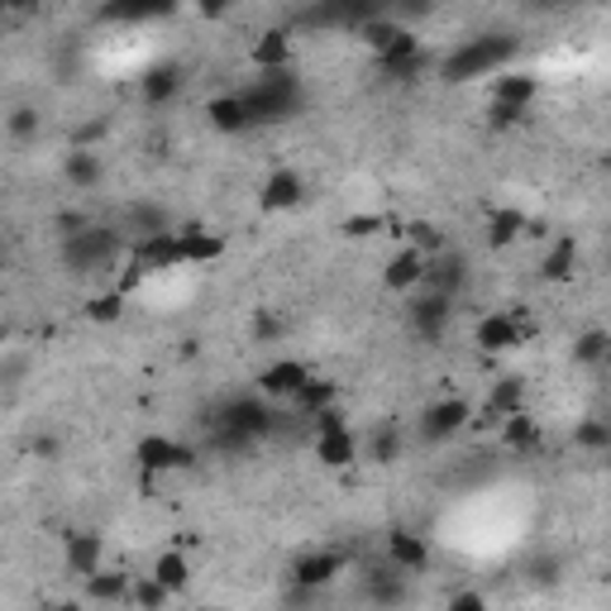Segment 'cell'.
I'll return each instance as SVG.
<instances>
[{
    "instance_id": "1",
    "label": "cell",
    "mask_w": 611,
    "mask_h": 611,
    "mask_svg": "<svg viewBox=\"0 0 611 611\" xmlns=\"http://www.w3.org/2000/svg\"><path fill=\"white\" fill-rule=\"evenodd\" d=\"M516 53H521L516 34H478V39H463L454 53H444L440 67H435V77L449 82V86L478 82V77H502Z\"/></svg>"
},
{
    "instance_id": "2",
    "label": "cell",
    "mask_w": 611,
    "mask_h": 611,
    "mask_svg": "<svg viewBox=\"0 0 611 611\" xmlns=\"http://www.w3.org/2000/svg\"><path fill=\"white\" fill-rule=\"evenodd\" d=\"M129 254H135V239H129L120 225H100V221L77 229L72 239H63V264L72 272H82V278H92V272H115L120 264H129Z\"/></svg>"
},
{
    "instance_id": "3",
    "label": "cell",
    "mask_w": 611,
    "mask_h": 611,
    "mask_svg": "<svg viewBox=\"0 0 611 611\" xmlns=\"http://www.w3.org/2000/svg\"><path fill=\"white\" fill-rule=\"evenodd\" d=\"M239 96H244V106H249L254 125H282V120H292V115L301 110L306 82L297 77L292 67H287V72H258Z\"/></svg>"
},
{
    "instance_id": "4",
    "label": "cell",
    "mask_w": 611,
    "mask_h": 611,
    "mask_svg": "<svg viewBox=\"0 0 611 611\" xmlns=\"http://www.w3.org/2000/svg\"><path fill=\"white\" fill-rule=\"evenodd\" d=\"M221 426H229L235 435H244L249 444H258V440H268V435H278V426H282V411L272 406L268 397H258V392H249V397H235V401H225L221 406Z\"/></svg>"
},
{
    "instance_id": "5",
    "label": "cell",
    "mask_w": 611,
    "mask_h": 611,
    "mask_svg": "<svg viewBox=\"0 0 611 611\" xmlns=\"http://www.w3.org/2000/svg\"><path fill=\"white\" fill-rule=\"evenodd\" d=\"M435 63V53L420 43V34H411V29H401V39L392 43V49L377 53V77L392 82V86H406V82H420Z\"/></svg>"
},
{
    "instance_id": "6",
    "label": "cell",
    "mask_w": 611,
    "mask_h": 611,
    "mask_svg": "<svg viewBox=\"0 0 611 611\" xmlns=\"http://www.w3.org/2000/svg\"><path fill=\"white\" fill-rule=\"evenodd\" d=\"M196 459H201L196 449L182 444V440H172V435H143L139 449H135V463H139L143 478L186 473V469H196Z\"/></svg>"
},
{
    "instance_id": "7",
    "label": "cell",
    "mask_w": 611,
    "mask_h": 611,
    "mask_svg": "<svg viewBox=\"0 0 611 611\" xmlns=\"http://www.w3.org/2000/svg\"><path fill=\"white\" fill-rule=\"evenodd\" d=\"M530 334H535V325L526 320V311H487L473 325V344L483 349V354H512Z\"/></svg>"
},
{
    "instance_id": "8",
    "label": "cell",
    "mask_w": 611,
    "mask_h": 611,
    "mask_svg": "<svg viewBox=\"0 0 611 611\" xmlns=\"http://www.w3.org/2000/svg\"><path fill=\"white\" fill-rule=\"evenodd\" d=\"M473 406L463 401V397H440V401H430L426 411H420V426H416V435L426 444H449V440H459L463 430L473 426Z\"/></svg>"
},
{
    "instance_id": "9",
    "label": "cell",
    "mask_w": 611,
    "mask_h": 611,
    "mask_svg": "<svg viewBox=\"0 0 611 611\" xmlns=\"http://www.w3.org/2000/svg\"><path fill=\"white\" fill-rule=\"evenodd\" d=\"M358 592L363 602H373L377 611H397L411 602V574H401L397 564H368V569L358 574Z\"/></svg>"
},
{
    "instance_id": "10",
    "label": "cell",
    "mask_w": 611,
    "mask_h": 611,
    "mask_svg": "<svg viewBox=\"0 0 611 611\" xmlns=\"http://www.w3.org/2000/svg\"><path fill=\"white\" fill-rule=\"evenodd\" d=\"M454 306L459 301H449L440 292H416L411 306H406V325H411L426 344H440L444 330H449V320H454Z\"/></svg>"
},
{
    "instance_id": "11",
    "label": "cell",
    "mask_w": 611,
    "mask_h": 611,
    "mask_svg": "<svg viewBox=\"0 0 611 611\" xmlns=\"http://www.w3.org/2000/svg\"><path fill=\"white\" fill-rule=\"evenodd\" d=\"M383 559L387 564H397L401 574H426L430 569V559H435V549H430V540L420 530H411V526H392L387 530V540H383Z\"/></svg>"
},
{
    "instance_id": "12",
    "label": "cell",
    "mask_w": 611,
    "mask_h": 611,
    "mask_svg": "<svg viewBox=\"0 0 611 611\" xmlns=\"http://www.w3.org/2000/svg\"><path fill=\"white\" fill-rule=\"evenodd\" d=\"M311 368H306L301 358H272L264 373H258V397H268V401H287L292 406L301 397V387L311 383Z\"/></svg>"
},
{
    "instance_id": "13",
    "label": "cell",
    "mask_w": 611,
    "mask_h": 611,
    "mask_svg": "<svg viewBox=\"0 0 611 611\" xmlns=\"http://www.w3.org/2000/svg\"><path fill=\"white\" fill-rule=\"evenodd\" d=\"M383 6H349V0H330V6H306L297 10L301 29H363L368 20H377Z\"/></svg>"
},
{
    "instance_id": "14",
    "label": "cell",
    "mask_w": 611,
    "mask_h": 611,
    "mask_svg": "<svg viewBox=\"0 0 611 611\" xmlns=\"http://www.w3.org/2000/svg\"><path fill=\"white\" fill-rule=\"evenodd\" d=\"M344 569H349L344 549H306V555L292 564V583L306 588V592H315V588H330Z\"/></svg>"
},
{
    "instance_id": "15",
    "label": "cell",
    "mask_w": 611,
    "mask_h": 611,
    "mask_svg": "<svg viewBox=\"0 0 611 611\" xmlns=\"http://www.w3.org/2000/svg\"><path fill=\"white\" fill-rule=\"evenodd\" d=\"M426 272H430V258L406 244V249H397V254L387 258L383 287H387V292H397V297H416L420 287H426Z\"/></svg>"
},
{
    "instance_id": "16",
    "label": "cell",
    "mask_w": 611,
    "mask_h": 611,
    "mask_svg": "<svg viewBox=\"0 0 611 611\" xmlns=\"http://www.w3.org/2000/svg\"><path fill=\"white\" fill-rule=\"evenodd\" d=\"M63 559H67V569L82 578H96L100 569H106V540H100V530H72L67 535V545H63Z\"/></svg>"
},
{
    "instance_id": "17",
    "label": "cell",
    "mask_w": 611,
    "mask_h": 611,
    "mask_svg": "<svg viewBox=\"0 0 611 611\" xmlns=\"http://www.w3.org/2000/svg\"><path fill=\"white\" fill-rule=\"evenodd\" d=\"M306 201V178L297 168H272L264 186H258V206L264 211H292Z\"/></svg>"
},
{
    "instance_id": "18",
    "label": "cell",
    "mask_w": 611,
    "mask_h": 611,
    "mask_svg": "<svg viewBox=\"0 0 611 611\" xmlns=\"http://www.w3.org/2000/svg\"><path fill=\"white\" fill-rule=\"evenodd\" d=\"M521 411H526V377H502V383L487 392L483 411H478L473 420L478 426H497V420H512Z\"/></svg>"
},
{
    "instance_id": "19",
    "label": "cell",
    "mask_w": 611,
    "mask_h": 611,
    "mask_svg": "<svg viewBox=\"0 0 611 611\" xmlns=\"http://www.w3.org/2000/svg\"><path fill=\"white\" fill-rule=\"evenodd\" d=\"M463 287H469V258L454 254V249L430 258V272H426V287H420V292H440L449 301H459Z\"/></svg>"
},
{
    "instance_id": "20",
    "label": "cell",
    "mask_w": 611,
    "mask_h": 611,
    "mask_svg": "<svg viewBox=\"0 0 611 611\" xmlns=\"http://www.w3.org/2000/svg\"><path fill=\"white\" fill-rule=\"evenodd\" d=\"M535 96H540V77L535 72H502V77H492V106L526 115L535 106Z\"/></svg>"
},
{
    "instance_id": "21",
    "label": "cell",
    "mask_w": 611,
    "mask_h": 611,
    "mask_svg": "<svg viewBox=\"0 0 611 611\" xmlns=\"http://www.w3.org/2000/svg\"><path fill=\"white\" fill-rule=\"evenodd\" d=\"M497 444L506 449V454H521V459H535L545 449V430H540V420H535L530 411H521L512 420H502V430H497Z\"/></svg>"
},
{
    "instance_id": "22",
    "label": "cell",
    "mask_w": 611,
    "mask_h": 611,
    "mask_svg": "<svg viewBox=\"0 0 611 611\" xmlns=\"http://www.w3.org/2000/svg\"><path fill=\"white\" fill-rule=\"evenodd\" d=\"M311 454L325 463V469H349V463L363 459V444L354 430H325V435H311Z\"/></svg>"
},
{
    "instance_id": "23",
    "label": "cell",
    "mask_w": 611,
    "mask_h": 611,
    "mask_svg": "<svg viewBox=\"0 0 611 611\" xmlns=\"http://www.w3.org/2000/svg\"><path fill=\"white\" fill-rule=\"evenodd\" d=\"M82 592H86V602H100V607H129V598H135V574L100 569L96 578H86Z\"/></svg>"
},
{
    "instance_id": "24",
    "label": "cell",
    "mask_w": 611,
    "mask_h": 611,
    "mask_svg": "<svg viewBox=\"0 0 611 611\" xmlns=\"http://www.w3.org/2000/svg\"><path fill=\"white\" fill-rule=\"evenodd\" d=\"M206 120H211V129H221V135H244V129H254V115H249V106H244L239 92L211 96L206 100Z\"/></svg>"
},
{
    "instance_id": "25",
    "label": "cell",
    "mask_w": 611,
    "mask_h": 611,
    "mask_svg": "<svg viewBox=\"0 0 611 611\" xmlns=\"http://www.w3.org/2000/svg\"><path fill=\"white\" fill-rule=\"evenodd\" d=\"M178 244H182V264H192V268L215 264V258L225 254V239L215 235V229H206V225H182Z\"/></svg>"
},
{
    "instance_id": "26",
    "label": "cell",
    "mask_w": 611,
    "mask_h": 611,
    "mask_svg": "<svg viewBox=\"0 0 611 611\" xmlns=\"http://www.w3.org/2000/svg\"><path fill=\"white\" fill-rule=\"evenodd\" d=\"M182 92V67L178 63H158L143 72V82H139V96H143V106H168V100H178Z\"/></svg>"
},
{
    "instance_id": "27",
    "label": "cell",
    "mask_w": 611,
    "mask_h": 611,
    "mask_svg": "<svg viewBox=\"0 0 611 611\" xmlns=\"http://www.w3.org/2000/svg\"><path fill=\"white\" fill-rule=\"evenodd\" d=\"M249 57L258 72H287L292 67V34H287V29H268L264 39H254Z\"/></svg>"
},
{
    "instance_id": "28",
    "label": "cell",
    "mask_w": 611,
    "mask_h": 611,
    "mask_svg": "<svg viewBox=\"0 0 611 611\" xmlns=\"http://www.w3.org/2000/svg\"><path fill=\"white\" fill-rule=\"evenodd\" d=\"M158 583H163L172 598H182V592H192V559L182 555V549H158L153 555V569H149Z\"/></svg>"
},
{
    "instance_id": "29",
    "label": "cell",
    "mask_w": 611,
    "mask_h": 611,
    "mask_svg": "<svg viewBox=\"0 0 611 611\" xmlns=\"http://www.w3.org/2000/svg\"><path fill=\"white\" fill-rule=\"evenodd\" d=\"M401 449H406V435H401L397 420H377V426L368 430V440H363V459H373V463H397Z\"/></svg>"
},
{
    "instance_id": "30",
    "label": "cell",
    "mask_w": 611,
    "mask_h": 611,
    "mask_svg": "<svg viewBox=\"0 0 611 611\" xmlns=\"http://www.w3.org/2000/svg\"><path fill=\"white\" fill-rule=\"evenodd\" d=\"M340 406V383H330V377H311V383L301 387V397L292 401V411L301 420H315V416H325Z\"/></svg>"
},
{
    "instance_id": "31",
    "label": "cell",
    "mask_w": 611,
    "mask_h": 611,
    "mask_svg": "<svg viewBox=\"0 0 611 611\" xmlns=\"http://www.w3.org/2000/svg\"><path fill=\"white\" fill-rule=\"evenodd\" d=\"M63 178L77 186V192H92V186H100V178H106V163H100L96 149H72L63 158Z\"/></svg>"
},
{
    "instance_id": "32",
    "label": "cell",
    "mask_w": 611,
    "mask_h": 611,
    "mask_svg": "<svg viewBox=\"0 0 611 611\" xmlns=\"http://www.w3.org/2000/svg\"><path fill=\"white\" fill-rule=\"evenodd\" d=\"M574 268H578V239L574 235H559L545 249V258H540V278L545 282H569Z\"/></svg>"
},
{
    "instance_id": "33",
    "label": "cell",
    "mask_w": 611,
    "mask_h": 611,
    "mask_svg": "<svg viewBox=\"0 0 611 611\" xmlns=\"http://www.w3.org/2000/svg\"><path fill=\"white\" fill-rule=\"evenodd\" d=\"M521 235H530L526 211H516V206H497V211L487 215V244H492V249H506V244H516Z\"/></svg>"
},
{
    "instance_id": "34",
    "label": "cell",
    "mask_w": 611,
    "mask_h": 611,
    "mask_svg": "<svg viewBox=\"0 0 611 611\" xmlns=\"http://www.w3.org/2000/svg\"><path fill=\"white\" fill-rule=\"evenodd\" d=\"M574 363L578 368H602L611 363V330H588L574 340Z\"/></svg>"
},
{
    "instance_id": "35",
    "label": "cell",
    "mask_w": 611,
    "mask_h": 611,
    "mask_svg": "<svg viewBox=\"0 0 611 611\" xmlns=\"http://www.w3.org/2000/svg\"><path fill=\"white\" fill-rule=\"evenodd\" d=\"M574 444L583 449V454H611V420L607 416H588L574 426Z\"/></svg>"
},
{
    "instance_id": "36",
    "label": "cell",
    "mask_w": 611,
    "mask_h": 611,
    "mask_svg": "<svg viewBox=\"0 0 611 611\" xmlns=\"http://www.w3.org/2000/svg\"><path fill=\"white\" fill-rule=\"evenodd\" d=\"M406 244H411V249H420L426 258H440V254H449V239H444V229H440V225H430V221H416V225H406Z\"/></svg>"
},
{
    "instance_id": "37",
    "label": "cell",
    "mask_w": 611,
    "mask_h": 611,
    "mask_svg": "<svg viewBox=\"0 0 611 611\" xmlns=\"http://www.w3.org/2000/svg\"><path fill=\"white\" fill-rule=\"evenodd\" d=\"M172 602V592L158 583L153 574H135V598H129V607H139V611H163Z\"/></svg>"
},
{
    "instance_id": "38",
    "label": "cell",
    "mask_w": 611,
    "mask_h": 611,
    "mask_svg": "<svg viewBox=\"0 0 611 611\" xmlns=\"http://www.w3.org/2000/svg\"><path fill=\"white\" fill-rule=\"evenodd\" d=\"M120 315H125V292H120V287L86 301V320H96V325H110V320H120Z\"/></svg>"
},
{
    "instance_id": "39",
    "label": "cell",
    "mask_w": 611,
    "mask_h": 611,
    "mask_svg": "<svg viewBox=\"0 0 611 611\" xmlns=\"http://www.w3.org/2000/svg\"><path fill=\"white\" fill-rule=\"evenodd\" d=\"M6 129H10V139H20V143L39 139V110L34 106H14L10 120H6Z\"/></svg>"
},
{
    "instance_id": "40",
    "label": "cell",
    "mask_w": 611,
    "mask_h": 611,
    "mask_svg": "<svg viewBox=\"0 0 611 611\" xmlns=\"http://www.w3.org/2000/svg\"><path fill=\"white\" fill-rule=\"evenodd\" d=\"M158 14H172V6H106L100 20H158Z\"/></svg>"
},
{
    "instance_id": "41",
    "label": "cell",
    "mask_w": 611,
    "mask_h": 611,
    "mask_svg": "<svg viewBox=\"0 0 611 611\" xmlns=\"http://www.w3.org/2000/svg\"><path fill=\"white\" fill-rule=\"evenodd\" d=\"M383 235V215H349L344 221V239H368Z\"/></svg>"
},
{
    "instance_id": "42",
    "label": "cell",
    "mask_w": 611,
    "mask_h": 611,
    "mask_svg": "<svg viewBox=\"0 0 611 611\" xmlns=\"http://www.w3.org/2000/svg\"><path fill=\"white\" fill-rule=\"evenodd\" d=\"M530 583H535V588H555V583H559V559H555V555L530 559Z\"/></svg>"
},
{
    "instance_id": "43",
    "label": "cell",
    "mask_w": 611,
    "mask_h": 611,
    "mask_svg": "<svg viewBox=\"0 0 611 611\" xmlns=\"http://www.w3.org/2000/svg\"><path fill=\"white\" fill-rule=\"evenodd\" d=\"M444 611H487V598L478 588H459L454 598H449V607Z\"/></svg>"
},
{
    "instance_id": "44",
    "label": "cell",
    "mask_w": 611,
    "mask_h": 611,
    "mask_svg": "<svg viewBox=\"0 0 611 611\" xmlns=\"http://www.w3.org/2000/svg\"><path fill=\"white\" fill-rule=\"evenodd\" d=\"M34 454L39 459H57V440H53V435H34Z\"/></svg>"
},
{
    "instance_id": "45",
    "label": "cell",
    "mask_w": 611,
    "mask_h": 611,
    "mask_svg": "<svg viewBox=\"0 0 611 611\" xmlns=\"http://www.w3.org/2000/svg\"><path fill=\"white\" fill-rule=\"evenodd\" d=\"M43 611H82V602H57V607H43Z\"/></svg>"
},
{
    "instance_id": "46",
    "label": "cell",
    "mask_w": 611,
    "mask_h": 611,
    "mask_svg": "<svg viewBox=\"0 0 611 611\" xmlns=\"http://www.w3.org/2000/svg\"><path fill=\"white\" fill-rule=\"evenodd\" d=\"M201 611H221V607H201Z\"/></svg>"
},
{
    "instance_id": "47",
    "label": "cell",
    "mask_w": 611,
    "mask_h": 611,
    "mask_svg": "<svg viewBox=\"0 0 611 611\" xmlns=\"http://www.w3.org/2000/svg\"><path fill=\"white\" fill-rule=\"evenodd\" d=\"M607 473H611V454H607Z\"/></svg>"
}]
</instances>
